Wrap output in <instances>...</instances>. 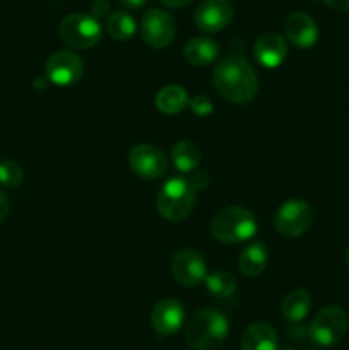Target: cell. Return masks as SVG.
I'll return each instance as SVG.
<instances>
[{
	"label": "cell",
	"mask_w": 349,
	"mask_h": 350,
	"mask_svg": "<svg viewBox=\"0 0 349 350\" xmlns=\"http://www.w3.org/2000/svg\"><path fill=\"white\" fill-rule=\"evenodd\" d=\"M58 36L67 46L75 50H89L101 41L103 29L99 21L91 14L74 12L62 19Z\"/></svg>",
	"instance_id": "5b68a950"
},
{
	"label": "cell",
	"mask_w": 349,
	"mask_h": 350,
	"mask_svg": "<svg viewBox=\"0 0 349 350\" xmlns=\"http://www.w3.org/2000/svg\"><path fill=\"white\" fill-rule=\"evenodd\" d=\"M235 9L229 0H204L195 10V26L204 33H219L229 26Z\"/></svg>",
	"instance_id": "7c38bea8"
},
{
	"label": "cell",
	"mask_w": 349,
	"mask_h": 350,
	"mask_svg": "<svg viewBox=\"0 0 349 350\" xmlns=\"http://www.w3.org/2000/svg\"><path fill=\"white\" fill-rule=\"evenodd\" d=\"M161 2H163L164 5H168V7H174V9H180V7L188 5V3L194 2V0H161Z\"/></svg>",
	"instance_id": "f546056e"
},
{
	"label": "cell",
	"mask_w": 349,
	"mask_h": 350,
	"mask_svg": "<svg viewBox=\"0 0 349 350\" xmlns=\"http://www.w3.org/2000/svg\"><path fill=\"white\" fill-rule=\"evenodd\" d=\"M91 16L94 19H108L109 17V2L108 0H92Z\"/></svg>",
	"instance_id": "484cf974"
},
{
	"label": "cell",
	"mask_w": 349,
	"mask_h": 350,
	"mask_svg": "<svg viewBox=\"0 0 349 350\" xmlns=\"http://www.w3.org/2000/svg\"><path fill=\"white\" fill-rule=\"evenodd\" d=\"M9 211H10L9 198H7L5 193H2V191H0V224L5 221V217L9 215Z\"/></svg>",
	"instance_id": "83f0119b"
},
{
	"label": "cell",
	"mask_w": 349,
	"mask_h": 350,
	"mask_svg": "<svg viewBox=\"0 0 349 350\" xmlns=\"http://www.w3.org/2000/svg\"><path fill=\"white\" fill-rule=\"evenodd\" d=\"M118 2L125 5L127 9H140L146 3V0H118Z\"/></svg>",
	"instance_id": "4dcf8cb0"
},
{
	"label": "cell",
	"mask_w": 349,
	"mask_h": 350,
	"mask_svg": "<svg viewBox=\"0 0 349 350\" xmlns=\"http://www.w3.org/2000/svg\"><path fill=\"white\" fill-rule=\"evenodd\" d=\"M202 152L192 140H180L171 149V161L180 173H192L201 163Z\"/></svg>",
	"instance_id": "44dd1931"
},
{
	"label": "cell",
	"mask_w": 349,
	"mask_h": 350,
	"mask_svg": "<svg viewBox=\"0 0 349 350\" xmlns=\"http://www.w3.org/2000/svg\"><path fill=\"white\" fill-rule=\"evenodd\" d=\"M325 5H328L334 10H341V12H346L349 10V0H324Z\"/></svg>",
	"instance_id": "f1b7e54d"
},
{
	"label": "cell",
	"mask_w": 349,
	"mask_h": 350,
	"mask_svg": "<svg viewBox=\"0 0 349 350\" xmlns=\"http://www.w3.org/2000/svg\"><path fill=\"white\" fill-rule=\"evenodd\" d=\"M188 180H190V185L194 187L195 191L205 190V188L209 187V174L207 173H197V174H194L192 178H188Z\"/></svg>",
	"instance_id": "4316f807"
},
{
	"label": "cell",
	"mask_w": 349,
	"mask_h": 350,
	"mask_svg": "<svg viewBox=\"0 0 349 350\" xmlns=\"http://www.w3.org/2000/svg\"><path fill=\"white\" fill-rule=\"evenodd\" d=\"M349 327V318L344 310L328 306L318 311L308 328V337L318 347H332L344 338Z\"/></svg>",
	"instance_id": "8992f818"
},
{
	"label": "cell",
	"mask_w": 349,
	"mask_h": 350,
	"mask_svg": "<svg viewBox=\"0 0 349 350\" xmlns=\"http://www.w3.org/2000/svg\"><path fill=\"white\" fill-rule=\"evenodd\" d=\"M140 33H142V40L151 48L163 50V48L170 46L171 41L174 40L177 23H174L173 16L166 10L149 9L142 17Z\"/></svg>",
	"instance_id": "ba28073f"
},
{
	"label": "cell",
	"mask_w": 349,
	"mask_h": 350,
	"mask_svg": "<svg viewBox=\"0 0 349 350\" xmlns=\"http://www.w3.org/2000/svg\"><path fill=\"white\" fill-rule=\"evenodd\" d=\"M269 265V250L262 241H253L243 248L238 258V269L243 275L257 277Z\"/></svg>",
	"instance_id": "ac0fdd59"
},
{
	"label": "cell",
	"mask_w": 349,
	"mask_h": 350,
	"mask_svg": "<svg viewBox=\"0 0 349 350\" xmlns=\"http://www.w3.org/2000/svg\"><path fill=\"white\" fill-rule=\"evenodd\" d=\"M242 350H277V334L263 321L252 323L242 335Z\"/></svg>",
	"instance_id": "e0dca14e"
},
{
	"label": "cell",
	"mask_w": 349,
	"mask_h": 350,
	"mask_svg": "<svg viewBox=\"0 0 349 350\" xmlns=\"http://www.w3.org/2000/svg\"><path fill=\"white\" fill-rule=\"evenodd\" d=\"M284 31L291 43L296 48L307 50L311 48L318 40V26L313 17L307 12H293L287 16L284 23Z\"/></svg>",
	"instance_id": "5bb4252c"
},
{
	"label": "cell",
	"mask_w": 349,
	"mask_h": 350,
	"mask_svg": "<svg viewBox=\"0 0 349 350\" xmlns=\"http://www.w3.org/2000/svg\"><path fill=\"white\" fill-rule=\"evenodd\" d=\"M228 332V318L214 308H204L188 318L185 325V340L197 350H214L221 347Z\"/></svg>",
	"instance_id": "7a4b0ae2"
},
{
	"label": "cell",
	"mask_w": 349,
	"mask_h": 350,
	"mask_svg": "<svg viewBox=\"0 0 349 350\" xmlns=\"http://www.w3.org/2000/svg\"><path fill=\"white\" fill-rule=\"evenodd\" d=\"M47 81L55 85H72L84 74V60L72 50H58L47 60Z\"/></svg>",
	"instance_id": "30bf717a"
},
{
	"label": "cell",
	"mask_w": 349,
	"mask_h": 350,
	"mask_svg": "<svg viewBox=\"0 0 349 350\" xmlns=\"http://www.w3.org/2000/svg\"><path fill=\"white\" fill-rule=\"evenodd\" d=\"M171 273L185 287H197L207 277L204 256L190 248H183L171 258Z\"/></svg>",
	"instance_id": "8fae6325"
},
{
	"label": "cell",
	"mask_w": 349,
	"mask_h": 350,
	"mask_svg": "<svg viewBox=\"0 0 349 350\" xmlns=\"http://www.w3.org/2000/svg\"><path fill=\"white\" fill-rule=\"evenodd\" d=\"M188 108L197 116H207L211 115L214 106H212V101L207 96H195V98H190V101H188Z\"/></svg>",
	"instance_id": "d4e9b609"
},
{
	"label": "cell",
	"mask_w": 349,
	"mask_h": 350,
	"mask_svg": "<svg viewBox=\"0 0 349 350\" xmlns=\"http://www.w3.org/2000/svg\"><path fill=\"white\" fill-rule=\"evenodd\" d=\"M257 221L252 211L242 205H229L221 208L212 217L211 234L224 245H238L248 241L257 232Z\"/></svg>",
	"instance_id": "3957f363"
},
{
	"label": "cell",
	"mask_w": 349,
	"mask_h": 350,
	"mask_svg": "<svg viewBox=\"0 0 349 350\" xmlns=\"http://www.w3.org/2000/svg\"><path fill=\"white\" fill-rule=\"evenodd\" d=\"M286 40L279 33H263L253 44V57L266 68H277L286 60Z\"/></svg>",
	"instance_id": "9a60e30c"
},
{
	"label": "cell",
	"mask_w": 349,
	"mask_h": 350,
	"mask_svg": "<svg viewBox=\"0 0 349 350\" xmlns=\"http://www.w3.org/2000/svg\"><path fill=\"white\" fill-rule=\"evenodd\" d=\"M188 92L181 85H166L156 94V108L164 115H178L188 106Z\"/></svg>",
	"instance_id": "ffe728a7"
},
{
	"label": "cell",
	"mask_w": 349,
	"mask_h": 350,
	"mask_svg": "<svg viewBox=\"0 0 349 350\" xmlns=\"http://www.w3.org/2000/svg\"><path fill=\"white\" fill-rule=\"evenodd\" d=\"M205 286H207L209 293L219 299H228L235 294L236 291V279L229 272L224 270H218V272L211 273L205 277Z\"/></svg>",
	"instance_id": "603a6c76"
},
{
	"label": "cell",
	"mask_w": 349,
	"mask_h": 350,
	"mask_svg": "<svg viewBox=\"0 0 349 350\" xmlns=\"http://www.w3.org/2000/svg\"><path fill=\"white\" fill-rule=\"evenodd\" d=\"M129 166L142 180H157L168 171V159L159 147L137 144L129 152Z\"/></svg>",
	"instance_id": "9c48e42d"
},
{
	"label": "cell",
	"mask_w": 349,
	"mask_h": 350,
	"mask_svg": "<svg viewBox=\"0 0 349 350\" xmlns=\"http://www.w3.org/2000/svg\"><path fill=\"white\" fill-rule=\"evenodd\" d=\"M106 31L116 41L132 40L137 31L135 19L125 10H116L106 19Z\"/></svg>",
	"instance_id": "7402d4cb"
},
{
	"label": "cell",
	"mask_w": 349,
	"mask_h": 350,
	"mask_svg": "<svg viewBox=\"0 0 349 350\" xmlns=\"http://www.w3.org/2000/svg\"><path fill=\"white\" fill-rule=\"evenodd\" d=\"M214 88L226 101L235 105L250 103L259 92V77L252 64L242 55H226L212 72Z\"/></svg>",
	"instance_id": "6da1fadb"
},
{
	"label": "cell",
	"mask_w": 349,
	"mask_h": 350,
	"mask_svg": "<svg viewBox=\"0 0 349 350\" xmlns=\"http://www.w3.org/2000/svg\"><path fill=\"white\" fill-rule=\"evenodd\" d=\"M313 222V211L310 205L300 198L287 200L277 208L274 215V226L279 234L286 238H298L310 229Z\"/></svg>",
	"instance_id": "52a82bcc"
},
{
	"label": "cell",
	"mask_w": 349,
	"mask_h": 350,
	"mask_svg": "<svg viewBox=\"0 0 349 350\" xmlns=\"http://www.w3.org/2000/svg\"><path fill=\"white\" fill-rule=\"evenodd\" d=\"M221 46L209 36H195L183 46V57L194 67L211 65L219 57Z\"/></svg>",
	"instance_id": "2e32d148"
},
{
	"label": "cell",
	"mask_w": 349,
	"mask_h": 350,
	"mask_svg": "<svg viewBox=\"0 0 349 350\" xmlns=\"http://www.w3.org/2000/svg\"><path fill=\"white\" fill-rule=\"evenodd\" d=\"M24 178V171L16 161H2L0 163V185L5 188L19 187Z\"/></svg>",
	"instance_id": "cb8c5ba5"
},
{
	"label": "cell",
	"mask_w": 349,
	"mask_h": 350,
	"mask_svg": "<svg viewBox=\"0 0 349 350\" xmlns=\"http://www.w3.org/2000/svg\"><path fill=\"white\" fill-rule=\"evenodd\" d=\"M185 323V310L177 299L171 297H164V299L157 301L156 306L153 308L151 313V325L156 330V334L168 337L173 335L183 327Z\"/></svg>",
	"instance_id": "4fadbf2b"
},
{
	"label": "cell",
	"mask_w": 349,
	"mask_h": 350,
	"mask_svg": "<svg viewBox=\"0 0 349 350\" xmlns=\"http://www.w3.org/2000/svg\"><path fill=\"white\" fill-rule=\"evenodd\" d=\"M194 187L190 180L183 176H173L163 185L156 198L157 212L163 219L171 222L183 221L188 217L195 205Z\"/></svg>",
	"instance_id": "277c9868"
},
{
	"label": "cell",
	"mask_w": 349,
	"mask_h": 350,
	"mask_svg": "<svg viewBox=\"0 0 349 350\" xmlns=\"http://www.w3.org/2000/svg\"><path fill=\"white\" fill-rule=\"evenodd\" d=\"M311 306V296L307 289H293L281 303V313L291 323H298L308 314Z\"/></svg>",
	"instance_id": "d6986e66"
},
{
	"label": "cell",
	"mask_w": 349,
	"mask_h": 350,
	"mask_svg": "<svg viewBox=\"0 0 349 350\" xmlns=\"http://www.w3.org/2000/svg\"><path fill=\"white\" fill-rule=\"evenodd\" d=\"M346 262H348V265H349V248H348V253H346Z\"/></svg>",
	"instance_id": "1f68e13d"
}]
</instances>
